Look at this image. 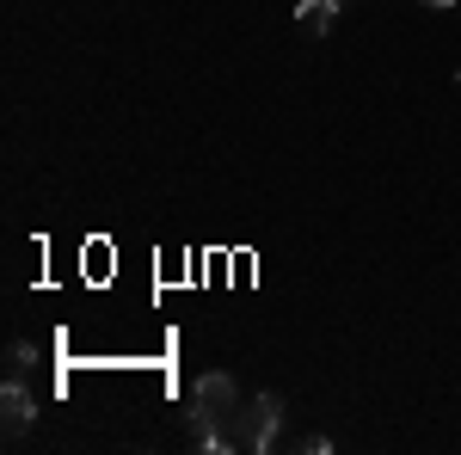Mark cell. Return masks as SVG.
I'll use <instances>...</instances> for the list:
<instances>
[{"label": "cell", "mask_w": 461, "mask_h": 455, "mask_svg": "<svg viewBox=\"0 0 461 455\" xmlns=\"http://www.w3.org/2000/svg\"><path fill=\"white\" fill-rule=\"evenodd\" d=\"M332 19H339V0H302V6H295L302 37H326V32H332Z\"/></svg>", "instance_id": "277c9868"}, {"label": "cell", "mask_w": 461, "mask_h": 455, "mask_svg": "<svg viewBox=\"0 0 461 455\" xmlns=\"http://www.w3.org/2000/svg\"><path fill=\"white\" fill-rule=\"evenodd\" d=\"M0 413H6V431H13V437L37 419V400L25 394V382H6V387H0Z\"/></svg>", "instance_id": "3957f363"}, {"label": "cell", "mask_w": 461, "mask_h": 455, "mask_svg": "<svg viewBox=\"0 0 461 455\" xmlns=\"http://www.w3.org/2000/svg\"><path fill=\"white\" fill-rule=\"evenodd\" d=\"M456 86H461V74H456Z\"/></svg>", "instance_id": "52a82bcc"}, {"label": "cell", "mask_w": 461, "mask_h": 455, "mask_svg": "<svg viewBox=\"0 0 461 455\" xmlns=\"http://www.w3.org/2000/svg\"><path fill=\"white\" fill-rule=\"evenodd\" d=\"M339 6H345V0H339Z\"/></svg>", "instance_id": "ba28073f"}, {"label": "cell", "mask_w": 461, "mask_h": 455, "mask_svg": "<svg viewBox=\"0 0 461 455\" xmlns=\"http://www.w3.org/2000/svg\"><path fill=\"white\" fill-rule=\"evenodd\" d=\"M32 369H37V350L32 345H13V350H6V382H25Z\"/></svg>", "instance_id": "5b68a950"}, {"label": "cell", "mask_w": 461, "mask_h": 455, "mask_svg": "<svg viewBox=\"0 0 461 455\" xmlns=\"http://www.w3.org/2000/svg\"><path fill=\"white\" fill-rule=\"evenodd\" d=\"M240 406H247V394L234 387V376H197L191 387V443L197 450H234V419H240Z\"/></svg>", "instance_id": "6da1fadb"}, {"label": "cell", "mask_w": 461, "mask_h": 455, "mask_svg": "<svg viewBox=\"0 0 461 455\" xmlns=\"http://www.w3.org/2000/svg\"><path fill=\"white\" fill-rule=\"evenodd\" d=\"M425 6H456V0H425Z\"/></svg>", "instance_id": "8992f818"}, {"label": "cell", "mask_w": 461, "mask_h": 455, "mask_svg": "<svg viewBox=\"0 0 461 455\" xmlns=\"http://www.w3.org/2000/svg\"><path fill=\"white\" fill-rule=\"evenodd\" d=\"M284 400L277 394H247V406H240V419H234V450L247 455H271L284 443Z\"/></svg>", "instance_id": "7a4b0ae2"}]
</instances>
